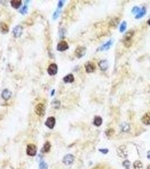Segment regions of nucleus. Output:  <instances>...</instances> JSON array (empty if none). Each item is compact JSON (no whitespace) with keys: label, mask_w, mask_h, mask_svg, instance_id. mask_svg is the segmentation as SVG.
Instances as JSON below:
<instances>
[{"label":"nucleus","mask_w":150,"mask_h":169,"mask_svg":"<svg viewBox=\"0 0 150 169\" xmlns=\"http://www.w3.org/2000/svg\"><path fill=\"white\" fill-rule=\"evenodd\" d=\"M115 133V130L113 129H108L105 131V134L107 137H111Z\"/></svg>","instance_id":"25"},{"label":"nucleus","mask_w":150,"mask_h":169,"mask_svg":"<svg viewBox=\"0 0 150 169\" xmlns=\"http://www.w3.org/2000/svg\"><path fill=\"white\" fill-rule=\"evenodd\" d=\"M117 153L119 156L122 158H125L127 157V152L126 151V148L125 146H121L118 149Z\"/></svg>","instance_id":"14"},{"label":"nucleus","mask_w":150,"mask_h":169,"mask_svg":"<svg viewBox=\"0 0 150 169\" xmlns=\"http://www.w3.org/2000/svg\"><path fill=\"white\" fill-rule=\"evenodd\" d=\"M58 72V66L55 63H52L49 66L48 68V73L49 75L54 76Z\"/></svg>","instance_id":"7"},{"label":"nucleus","mask_w":150,"mask_h":169,"mask_svg":"<svg viewBox=\"0 0 150 169\" xmlns=\"http://www.w3.org/2000/svg\"><path fill=\"white\" fill-rule=\"evenodd\" d=\"M147 157H148V159L150 160V151L148 152V154H147Z\"/></svg>","instance_id":"34"},{"label":"nucleus","mask_w":150,"mask_h":169,"mask_svg":"<svg viewBox=\"0 0 150 169\" xmlns=\"http://www.w3.org/2000/svg\"><path fill=\"white\" fill-rule=\"evenodd\" d=\"M113 43V41L112 39H110L108 40L107 42H105L103 45H102L101 47L97 50V51H107L108 50H109L111 48V46L112 45Z\"/></svg>","instance_id":"6"},{"label":"nucleus","mask_w":150,"mask_h":169,"mask_svg":"<svg viewBox=\"0 0 150 169\" xmlns=\"http://www.w3.org/2000/svg\"><path fill=\"white\" fill-rule=\"evenodd\" d=\"M37 153V147L33 144L28 145L27 148V154L30 156H35Z\"/></svg>","instance_id":"4"},{"label":"nucleus","mask_w":150,"mask_h":169,"mask_svg":"<svg viewBox=\"0 0 150 169\" xmlns=\"http://www.w3.org/2000/svg\"><path fill=\"white\" fill-rule=\"evenodd\" d=\"M147 24H148L149 25V26H150V19H149V20L148 21H147Z\"/></svg>","instance_id":"36"},{"label":"nucleus","mask_w":150,"mask_h":169,"mask_svg":"<svg viewBox=\"0 0 150 169\" xmlns=\"http://www.w3.org/2000/svg\"><path fill=\"white\" fill-rule=\"evenodd\" d=\"M22 32H23V27L20 25L16 26L13 30V35L16 38L20 37L22 34Z\"/></svg>","instance_id":"10"},{"label":"nucleus","mask_w":150,"mask_h":169,"mask_svg":"<svg viewBox=\"0 0 150 169\" xmlns=\"http://www.w3.org/2000/svg\"><path fill=\"white\" fill-rule=\"evenodd\" d=\"M51 148V144L50 142H46V143L44 144L43 148L41 149V152L42 153H47V152H49L50 149Z\"/></svg>","instance_id":"21"},{"label":"nucleus","mask_w":150,"mask_h":169,"mask_svg":"<svg viewBox=\"0 0 150 169\" xmlns=\"http://www.w3.org/2000/svg\"><path fill=\"white\" fill-rule=\"evenodd\" d=\"M146 14V10L145 9V7H143L142 9H141L140 12H138V13L137 14V15H135V18L137 19H139L143 17V16L145 15Z\"/></svg>","instance_id":"18"},{"label":"nucleus","mask_w":150,"mask_h":169,"mask_svg":"<svg viewBox=\"0 0 150 169\" xmlns=\"http://www.w3.org/2000/svg\"><path fill=\"white\" fill-rule=\"evenodd\" d=\"M85 68L86 72L88 73H93L96 70V65L92 62H88L85 64Z\"/></svg>","instance_id":"5"},{"label":"nucleus","mask_w":150,"mask_h":169,"mask_svg":"<svg viewBox=\"0 0 150 169\" xmlns=\"http://www.w3.org/2000/svg\"><path fill=\"white\" fill-rule=\"evenodd\" d=\"M127 27V23L126 21H124L123 22H122L121 24H120V31L121 33H123L125 30H126Z\"/></svg>","instance_id":"24"},{"label":"nucleus","mask_w":150,"mask_h":169,"mask_svg":"<svg viewBox=\"0 0 150 169\" xmlns=\"http://www.w3.org/2000/svg\"><path fill=\"white\" fill-rule=\"evenodd\" d=\"M11 5L15 9H18L22 5L21 0H14L11 1Z\"/></svg>","instance_id":"19"},{"label":"nucleus","mask_w":150,"mask_h":169,"mask_svg":"<svg viewBox=\"0 0 150 169\" xmlns=\"http://www.w3.org/2000/svg\"><path fill=\"white\" fill-rule=\"evenodd\" d=\"M142 122L146 125H150V112H147L143 115L141 119Z\"/></svg>","instance_id":"13"},{"label":"nucleus","mask_w":150,"mask_h":169,"mask_svg":"<svg viewBox=\"0 0 150 169\" xmlns=\"http://www.w3.org/2000/svg\"><path fill=\"white\" fill-rule=\"evenodd\" d=\"M103 122L102 118L101 116H95L94 120V124L96 126H100L102 125Z\"/></svg>","instance_id":"20"},{"label":"nucleus","mask_w":150,"mask_h":169,"mask_svg":"<svg viewBox=\"0 0 150 169\" xmlns=\"http://www.w3.org/2000/svg\"><path fill=\"white\" fill-rule=\"evenodd\" d=\"M53 107L55 108H59L60 107V102L59 100H55L54 101H53Z\"/></svg>","instance_id":"30"},{"label":"nucleus","mask_w":150,"mask_h":169,"mask_svg":"<svg viewBox=\"0 0 150 169\" xmlns=\"http://www.w3.org/2000/svg\"><path fill=\"white\" fill-rule=\"evenodd\" d=\"M55 124V118L54 117H50L48 118L45 122V125L49 129H52Z\"/></svg>","instance_id":"11"},{"label":"nucleus","mask_w":150,"mask_h":169,"mask_svg":"<svg viewBox=\"0 0 150 169\" xmlns=\"http://www.w3.org/2000/svg\"><path fill=\"white\" fill-rule=\"evenodd\" d=\"M27 10H28V7L26 5H25L20 10L19 12H20V13L22 14H25L27 13Z\"/></svg>","instance_id":"27"},{"label":"nucleus","mask_w":150,"mask_h":169,"mask_svg":"<svg viewBox=\"0 0 150 169\" xmlns=\"http://www.w3.org/2000/svg\"><path fill=\"white\" fill-rule=\"evenodd\" d=\"M0 31L3 34H6L9 31V27H8L6 23H4V22H2V23H0Z\"/></svg>","instance_id":"15"},{"label":"nucleus","mask_w":150,"mask_h":169,"mask_svg":"<svg viewBox=\"0 0 150 169\" xmlns=\"http://www.w3.org/2000/svg\"><path fill=\"white\" fill-rule=\"evenodd\" d=\"M87 52V48L84 46L77 47L75 50L74 54L76 57L78 58H81L84 56Z\"/></svg>","instance_id":"3"},{"label":"nucleus","mask_w":150,"mask_h":169,"mask_svg":"<svg viewBox=\"0 0 150 169\" xmlns=\"http://www.w3.org/2000/svg\"><path fill=\"white\" fill-rule=\"evenodd\" d=\"M133 166H134V169H143V164L140 161H136L134 162V164H133Z\"/></svg>","instance_id":"23"},{"label":"nucleus","mask_w":150,"mask_h":169,"mask_svg":"<svg viewBox=\"0 0 150 169\" xmlns=\"http://www.w3.org/2000/svg\"><path fill=\"white\" fill-rule=\"evenodd\" d=\"M120 128L121 130L122 131H124V132H128L130 129V125H129V123H123L121 125V126H120Z\"/></svg>","instance_id":"22"},{"label":"nucleus","mask_w":150,"mask_h":169,"mask_svg":"<svg viewBox=\"0 0 150 169\" xmlns=\"http://www.w3.org/2000/svg\"><path fill=\"white\" fill-rule=\"evenodd\" d=\"M69 48V46L68 45L67 42L65 41H62L60 42L57 45V50L59 51H66Z\"/></svg>","instance_id":"8"},{"label":"nucleus","mask_w":150,"mask_h":169,"mask_svg":"<svg viewBox=\"0 0 150 169\" xmlns=\"http://www.w3.org/2000/svg\"><path fill=\"white\" fill-rule=\"evenodd\" d=\"M134 32L133 30H130L128 32H127L124 36L123 42L124 46L126 48H129L132 45V40L134 36Z\"/></svg>","instance_id":"1"},{"label":"nucleus","mask_w":150,"mask_h":169,"mask_svg":"<svg viewBox=\"0 0 150 169\" xmlns=\"http://www.w3.org/2000/svg\"><path fill=\"white\" fill-rule=\"evenodd\" d=\"M141 10L140 8H139L137 6H135L133 8V9L132 10V13L133 14H136L137 15L138 13V12H140Z\"/></svg>","instance_id":"28"},{"label":"nucleus","mask_w":150,"mask_h":169,"mask_svg":"<svg viewBox=\"0 0 150 169\" xmlns=\"http://www.w3.org/2000/svg\"><path fill=\"white\" fill-rule=\"evenodd\" d=\"M74 161V156L72 154H67L63 157V162L66 165H69L73 163Z\"/></svg>","instance_id":"9"},{"label":"nucleus","mask_w":150,"mask_h":169,"mask_svg":"<svg viewBox=\"0 0 150 169\" xmlns=\"http://www.w3.org/2000/svg\"><path fill=\"white\" fill-rule=\"evenodd\" d=\"M123 165L124 167L126 168V169H129L130 166V162L127 160L125 161L123 163Z\"/></svg>","instance_id":"29"},{"label":"nucleus","mask_w":150,"mask_h":169,"mask_svg":"<svg viewBox=\"0 0 150 169\" xmlns=\"http://www.w3.org/2000/svg\"><path fill=\"white\" fill-rule=\"evenodd\" d=\"M59 13H60V12L59 10H57V11H55V13H54V15H53V19H56L58 16H59Z\"/></svg>","instance_id":"31"},{"label":"nucleus","mask_w":150,"mask_h":169,"mask_svg":"<svg viewBox=\"0 0 150 169\" xmlns=\"http://www.w3.org/2000/svg\"><path fill=\"white\" fill-rule=\"evenodd\" d=\"M147 169H150V165L149 166H148V167H147Z\"/></svg>","instance_id":"37"},{"label":"nucleus","mask_w":150,"mask_h":169,"mask_svg":"<svg viewBox=\"0 0 150 169\" xmlns=\"http://www.w3.org/2000/svg\"><path fill=\"white\" fill-rule=\"evenodd\" d=\"M54 92H55V90H53L52 91V92H51V96L53 95V94H54Z\"/></svg>","instance_id":"35"},{"label":"nucleus","mask_w":150,"mask_h":169,"mask_svg":"<svg viewBox=\"0 0 150 169\" xmlns=\"http://www.w3.org/2000/svg\"><path fill=\"white\" fill-rule=\"evenodd\" d=\"M99 151L103 154H107L108 152V149H100Z\"/></svg>","instance_id":"33"},{"label":"nucleus","mask_w":150,"mask_h":169,"mask_svg":"<svg viewBox=\"0 0 150 169\" xmlns=\"http://www.w3.org/2000/svg\"><path fill=\"white\" fill-rule=\"evenodd\" d=\"M99 67L101 69V70L102 71H105L108 70V67H109V65H108V62L105 60H102L100 61L98 63Z\"/></svg>","instance_id":"12"},{"label":"nucleus","mask_w":150,"mask_h":169,"mask_svg":"<svg viewBox=\"0 0 150 169\" xmlns=\"http://www.w3.org/2000/svg\"><path fill=\"white\" fill-rule=\"evenodd\" d=\"M63 81L65 83H72L74 81V76L72 74H69L63 78Z\"/></svg>","instance_id":"17"},{"label":"nucleus","mask_w":150,"mask_h":169,"mask_svg":"<svg viewBox=\"0 0 150 169\" xmlns=\"http://www.w3.org/2000/svg\"><path fill=\"white\" fill-rule=\"evenodd\" d=\"M39 167L40 169H47L48 167V165L45 162H42L40 163Z\"/></svg>","instance_id":"26"},{"label":"nucleus","mask_w":150,"mask_h":169,"mask_svg":"<svg viewBox=\"0 0 150 169\" xmlns=\"http://www.w3.org/2000/svg\"><path fill=\"white\" fill-rule=\"evenodd\" d=\"M12 94V93L10 91L7 89H5L3 91V92L2 93V97L4 99L7 100H9L11 98Z\"/></svg>","instance_id":"16"},{"label":"nucleus","mask_w":150,"mask_h":169,"mask_svg":"<svg viewBox=\"0 0 150 169\" xmlns=\"http://www.w3.org/2000/svg\"><path fill=\"white\" fill-rule=\"evenodd\" d=\"M35 111L38 116L42 117L45 113V106H44V105L42 103H38L35 106Z\"/></svg>","instance_id":"2"},{"label":"nucleus","mask_w":150,"mask_h":169,"mask_svg":"<svg viewBox=\"0 0 150 169\" xmlns=\"http://www.w3.org/2000/svg\"><path fill=\"white\" fill-rule=\"evenodd\" d=\"M65 1H59V2H58V7L59 9H60V8H62L64 4H65Z\"/></svg>","instance_id":"32"}]
</instances>
